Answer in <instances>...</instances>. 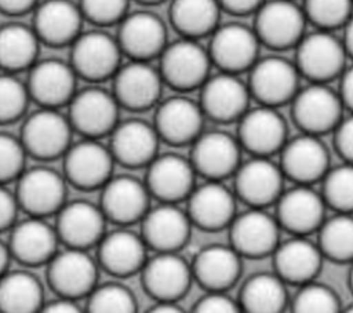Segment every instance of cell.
<instances>
[{"label":"cell","instance_id":"cell-1","mask_svg":"<svg viewBox=\"0 0 353 313\" xmlns=\"http://www.w3.org/2000/svg\"><path fill=\"white\" fill-rule=\"evenodd\" d=\"M160 57V76L164 83L179 91L201 87L211 68V58L196 39L182 37L167 44Z\"/></svg>","mask_w":353,"mask_h":313},{"label":"cell","instance_id":"cell-2","mask_svg":"<svg viewBox=\"0 0 353 313\" xmlns=\"http://www.w3.org/2000/svg\"><path fill=\"white\" fill-rule=\"evenodd\" d=\"M121 48L116 37L103 30L81 32L72 43L70 65L77 77L92 83L113 77L120 68Z\"/></svg>","mask_w":353,"mask_h":313},{"label":"cell","instance_id":"cell-3","mask_svg":"<svg viewBox=\"0 0 353 313\" xmlns=\"http://www.w3.org/2000/svg\"><path fill=\"white\" fill-rule=\"evenodd\" d=\"M296 47L295 66L312 83H327L345 70L346 50L331 30L303 34Z\"/></svg>","mask_w":353,"mask_h":313},{"label":"cell","instance_id":"cell-4","mask_svg":"<svg viewBox=\"0 0 353 313\" xmlns=\"http://www.w3.org/2000/svg\"><path fill=\"white\" fill-rule=\"evenodd\" d=\"M72 131L68 116L58 109L41 108L25 120L21 142L28 154L39 160H51L68 150Z\"/></svg>","mask_w":353,"mask_h":313},{"label":"cell","instance_id":"cell-5","mask_svg":"<svg viewBox=\"0 0 353 313\" xmlns=\"http://www.w3.org/2000/svg\"><path fill=\"white\" fill-rule=\"evenodd\" d=\"M69 105L72 128L85 138L98 139L109 135L119 123V102L113 92L101 87H87L76 91Z\"/></svg>","mask_w":353,"mask_h":313},{"label":"cell","instance_id":"cell-6","mask_svg":"<svg viewBox=\"0 0 353 313\" xmlns=\"http://www.w3.org/2000/svg\"><path fill=\"white\" fill-rule=\"evenodd\" d=\"M255 14L254 30L259 43L273 50L294 47L305 34V12L292 0L263 1Z\"/></svg>","mask_w":353,"mask_h":313},{"label":"cell","instance_id":"cell-7","mask_svg":"<svg viewBox=\"0 0 353 313\" xmlns=\"http://www.w3.org/2000/svg\"><path fill=\"white\" fill-rule=\"evenodd\" d=\"M291 103L294 121L306 134L328 132L335 130L342 120L343 103L341 97L327 83H312L303 90H298Z\"/></svg>","mask_w":353,"mask_h":313},{"label":"cell","instance_id":"cell-8","mask_svg":"<svg viewBox=\"0 0 353 313\" xmlns=\"http://www.w3.org/2000/svg\"><path fill=\"white\" fill-rule=\"evenodd\" d=\"M298 84L299 72L285 58L266 57L250 68L248 91L261 105L277 108L291 102L299 90Z\"/></svg>","mask_w":353,"mask_h":313},{"label":"cell","instance_id":"cell-9","mask_svg":"<svg viewBox=\"0 0 353 313\" xmlns=\"http://www.w3.org/2000/svg\"><path fill=\"white\" fill-rule=\"evenodd\" d=\"M65 178L47 167L23 170L18 176L15 197L18 205L30 216L44 218L57 214L65 204Z\"/></svg>","mask_w":353,"mask_h":313},{"label":"cell","instance_id":"cell-10","mask_svg":"<svg viewBox=\"0 0 353 313\" xmlns=\"http://www.w3.org/2000/svg\"><path fill=\"white\" fill-rule=\"evenodd\" d=\"M65 176L76 188L92 190L102 188L112 176L113 156L108 146L94 138H84L63 153Z\"/></svg>","mask_w":353,"mask_h":313},{"label":"cell","instance_id":"cell-11","mask_svg":"<svg viewBox=\"0 0 353 313\" xmlns=\"http://www.w3.org/2000/svg\"><path fill=\"white\" fill-rule=\"evenodd\" d=\"M211 34L208 54L221 72L237 74L256 62L261 43L254 29L241 23H228L216 26Z\"/></svg>","mask_w":353,"mask_h":313},{"label":"cell","instance_id":"cell-12","mask_svg":"<svg viewBox=\"0 0 353 313\" xmlns=\"http://www.w3.org/2000/svg\"><path fill=\"white\" fill-rule=\"evenodd\" d=\"M98 266L87 250L70 248L55 252L48 262V283L61 296L79 299L97 285Z\"/></svg>","mask_w":353,"mask_h":313},{"label":"cell","instance_id":"cell-13","mask_svg":"<svg viewBox=\"0 0 353 313\" xmlns=\"http://www.w3.org/2000/svg\"><path fill=\"white\" fill-rule=\"evenodd\" d=\"M163 79L149 61L131 59L120 65L113 76V95L120 106L130 110H145L159 102Z\"/></svg>","mask_w":353,"mask_h":313},{"label":"cell","instance_id":"cell-14","mask_svg":"<svg viewBox=\"0 0 353 313\" xmlns=\"http://www.w3.org/2000/svg\"><path fill=\"white\" fill-rule=\"evenodd\" d=\"M234 175L236 196L250 207L265 208L276 203L283 193L284 174L269 157L254 156L240 164Z\"/></svg>","mask_w":353,"mask_h":313},{"label":"cell","instance_id":"cell-15","mask_svg":"<svg viewBox=\"0 0 353 313\" xmlns=\"http://www.w3.org/2000/svg\"><path fill=\"white\" fill-rule=\"evenodd\" d=\"M230 245L241 255L261 258L273 254L279 245L280 225L263 208L251 207L236 215L229 225Z\"/></svg>","mask_w":353,"mask_h":313},{"label":"cell","instance_id":"cell-16","mask_svg":"<svg viewBox=\"0 0 353 313\" xmlns=\"http://www.w3.org/2000/svg\"><path fill=\"white\" fill-rule=\"evenodd\" d=\"M239 143L252 156L269 157L287 142V125L276 108L261 105L239 119Z\"/></svg>","mask_w":353,"mask_h":313},{"label":"cell","instance_id":"cell-17","mask_svg":"<svg viewBox=\"0 0 353 313\" xmlns=\"http://www.w3.org/2000/svg\"><path fill=\"white\" fill-rule=\"evenodd\" d=\"M141 272L143 287L156 302H178L193 280L192 266L178 252H157L146 259Z\"/></svg>","mask_w":353,"mask_h":313},{"label":"cell","instance_id":"cell-18","mask_svg":"<svg viewBox=\"0 0 353 313\" xmlns=\"http://www.w3.org/2000/svg\"><path fill=\"white\" fill-rule=\"evenodd\" d=\"M77 74L70 63L61 59L36 61L26 83L29 97L41 108L58 109L76 94Z\"/></svg>","mask_w":353,"mask_h":313},{"label":"cell","instance_id":"cell-19","mask_svg":"<svg viewBox=\"0 0 353 313\" xmlns=\"http://www.w3.org/2000/svg\"><path fill=\"white\" fill-rule=\"evenodd\" d=\"M117 41L121 52L135 61H150L167 46V29L161 18L149 11H135L119 22Z\"/></svg>","mask_w":353,"mask_h":313},{"label":"cell","instance_id":"cell-20","mask_svg":"<svg viewBox=\"0 0 353 313\" xmlns=\"http://www.w3.org/2000/svg\"><path fill=\"white\" fill-rule=\"evenodd\" d=\"M141 236L156 252H178L190 234L192 221L175 203H161L143 215Z\"/></svg>","mask_w":353,"mask_h":313},{"label":"cell","instance_id":"cell-21","mask_svg":"<svg viewBox=\"0 0 353 313\" xmlns=\"http://www.w3.org/2000/svg\"><path fill=\"white\" fill-rule=\"evenodd\" d=\"M250 91L234 73L221 72L208 76L201 85L200 108L204 116L215 121L239 120L248 109Z\"/></svg>","mask_w":353,"mask_h":313},{"label":"cell","instance_id":"cell-22","mask_svg":"<svg viewBox=\"0 0 353 313\" xmlns=\"http://www.w3.org/2000/svg\"><path fill=\"white\" fill-rule=\"evenodd\" d=\"M190 163L196 172L211 181H222L240 165V143L222 131L201 132L193 142Z\"/></svg>","mask_w":353,"mask_h":313},{"label":"cell","instance_id":"cell-23","mask_svg":"<svg viewBox=\"0 0 353 313\" xmlns=\"http://www.w3.org/2000/svg\"><path fill=\"white\" fill-rule=\"evenodd\" d=\"M101 210L108 221L127 226L143 218L149 210L150 193L145 183L134 176H110L101 188Z\"/></svg>","mask_w":353,"mask_h":313},{"label":"cell","instance_id":"cell-24","mask_svg":"<svg viewBox=\"0 0 353 313\" xmlns=\"http://www.w3.org/2000/svg\"><path fill=\"white\" fill-rule=\"evenodd\" d=\"M58 239L70 248L87 250L97 245L105 234L106 218L101 207L88 201L65 203L57 212Z\"/></svg>","mask_w":353,"mask_h":313},{"label":"cell","instance_id":"cell-25","mask_svg":"<svg viewBox=\"0 0 353 313\" xmlns=\"http://www.w3.org/2000/svg\"><path fill=\"white\" fill-rule=\"evenodd\" d=\"M280 163L284 176L298 185H310L328 171L330 154L319 135L305 132L284 143Z\"/></svg>","mask_w":353,"mask_h":313},{"label":"cell","instance_id":"cell-26","mask_svg":"<svg viewBox=\"0 0 353 313\" xmlns=\"http://www.w3.org/2000/svg\"><path fill=\"white\" fill-rule=\"evenodd\" d=\"M276 204L280 228L294 236L310 234L319 230L324 221V199L309 185H298L283 192Z\"/></svg>","mask_w":353,"mask_h":313},{"label":"cell","instance_id":"cell-27","mask_svg":"<svg viewBox=\"0 0 353 313\" xmlns=\"http://www.w3.org/2000/svg\"><path fill=\"white\" fill-rule=\"evenodd\" d=\"M194 168L178 154L156 156L148 164L146 188L161 203H178L194 189Z\"/></svg>","mask_w":353,"mask_h":313},{"label":"cell","instance_id":"cell-28","mask_svg":"<svg viewBox=\"0 0 353 313\" xmlns=\"http://www.w3.org/2000/svg\"><path fill=\"white\" fill-rule=\"evenodd\" d=\"M186 212L192 225L203 230L214 232L229 228L236 216L234 194L221 181L208 179L192 190Z\"/></svg>","mask_w":353,"mask_h":313},{"label":"cell","instance_id":"cell-29","mask_svg":"<svg viewBox=\"0 0 353 313\" xmlns=\"http://www.w3.org/2000/svg\"><path fill=\"white\" fill-rule=\"evenodd\" d=\"M203 119L200 103L186 97H171L159 105L153 125L160 139L181 146L192 143L201 134Z\"/></svg>","mask_w":353,"mask_h":313},{"label":"cell","instance_id":"cell-30","mask_svg":"<svg viewBox=\"0 0 353 313\" xmlns=\"http://www.w3.org/2000/svg\"><path fill=\"white\" fill-rule=\"evenodd\" d=\"M83 19L79 4L72 0H44L34 7L32 28L40 41L61 47L76 40Z\"/></svg>","mask_w":353,"mask_h":313},{"label":"cell","instance_id":"cell-31","mask_svg":"<svg viewBox=\"0 0 353 313\" xmlns=\"http://www.w3.org/2000/svg\"><path fill=\"white\" fill-rule=\"evenodd\" d=\"M109 135L113 159L125 167L148 165L157 156L160 138L154 125L146 121L131 119L117 123Z\"/></svg>","mask_w":353,"mask_h":313},{"label":"cell","instance_id":"cell-32","mask_svg":"<svg viewBox=\"0 0 353 313\" xmlns=\"http://www.w3.org/2000/svg\"><path fill=\"white\" fill-rule=\"evenodd\" d=\"M58 234L44 218L30 216L14 223L8 248L11 256L28 266L48 263L57 252Z\"/></svg>","mask_w":353,"mask_h":313},{"label":"cell","instance_id":"cell-33","mask_svg":"<svg viewBox=\"0 0 353 313\" xmlns=\"http://www.w3.org/2000/svg\"><path fill=\"white\" fill-rule=\"evenodd\" d=\"M98 245V262L108 273L127 277L141 272L148 256L141 234L128 229H117L105 233Z\"/></svg>","mask_w":353,"mask_h":313},{"label":"cell","instance_id":"cell-34","mask_svg":"<svg viewBox=\"0 0 353 313\" xmlns=\"http://www.w3.org/2000/svg\"><path fill=\"white\" fill-rule=\"evenodd\" d=\"M274 269L276 274L284 281L296 285L312 281L323 262V254L317 244L305 236H294L276 247Z\"/></svg>","mask_w":353,"mask_h":313},{"label":"cell","instance_id":"cell-35","mask_svg":"<svg viewBox=\"0 0 353 313\" xmlns=\"http://www.w3.org/2000/svg\"><path fill=\"white\" fill-rule=\"evenodd\" d=\"M192 266L193 279L207 291H228L241 272V255L232 245L203 248Z\"/></svg>","mask_w":353,"mask_h":313},{"label":"cell","instance_id":"cell-36","mask_svg":"<svg viewBox=\"0 0 353 313\" xmlns=\"http://www.w3.org/2000/svg\"><path fill=\"white\" fill-rule=\"evenodd\" d=\"M39 43L33 28L18 22L0 26V68L10 73L30 69L37 61Z\"/></svg>","mask_w":353,"mask_h":313},{"label":"cell","instance_id":"cell-37","mask_svg":"<svg viewBox=\"0 0 353 313\" xmlns=\"http://www.w3.org/2000/svg\"><path fill=\"white\" fill-rule=\"evenodd\" d=\"M219 14L218 0H172L170 7L172 26L183 37L196 40L216 29Z\"/></svg>","mask_w":353,"mask_h":313},{"label":"cell","instance_id":"cell-38","mask_svg":"<svg viewBox=\"0 0 353 313\" xmlns=\"http://www.w3.org/2000/svg\"><path fill=\"white\" fill-rule=\"evenodd\" d=\"M43 305V287L34 274L7 270L0 276V312L32 313Z\"/></svg>","mask_w":353,"mask_h":313},{"label":"cell","instance_id":"cell-39","mask_svg":"<svg viewBox=\"0 0 353 313\" xmlns=\"http://www.w3.org/2000/svg\"><path fill=\"white\" fill-rule=\"evenodd\" d=\"M287 303L285 283L276 273L251 276L241 287L240 309L251 313L281 312Z\"/></svg>","mask_w":353,"mask_h":313},{"label":"cell","instance_id":"cell-40","mask_svg":"<svg viewBox=\"0 0 353 313\" xmlns=\"http://www.w3.org/2000/svg\"><path fill=\"white\" fill-rule=\"evenodd\" d=\"M317 245L324 258L343 263L353 262V216L338 212L319 228Z\"/></svg>","mask_w":353,"mask_h":313},{"label":"cell","instance_id":"cell-41","mask_svg":"<svg viewBox=\"0 0 353 313\" xmlns=\"http://www.w3.org/2000/svg\"><path fill=\"white\" fill-rule=\"evenodd\" d=\"M323 199L338 212H353V164L328 168L323 176Z\"/></svg>","mask_w":353,"mask_h":313},{"label":"cell","instance_id":"cell-42","mask_svg":"<svg viewBox=\"0 0 353 313\" xmlns=\"http://www.w3.org/2000/svg\"><path fill=\"white\" fill-rule=\"evenodd\" d=\"M87 298V310L92 313H131L137 309L134 294L120 283L95 285Z\"/></svg>","mask_w":353,"mask_h":313},{"label":"cell","instance_id":"cell-43","mask_svg":"<svg viewBox=\"0 0 353 313\" xmlns=\"http://www.w3.org/2000/svg\"><path fill=\"white\" fill-rule=\"evenodd\" d=\"M352 8L353 0H305L303 12L319 29L332 30L347 22Z\"/></svg>","mask_w":353,"mask_h":313},{"label":"cell","instance_id":"cell-44","mask_svg":"<svg viewBox=\"0 0 353 313\" xmlns=\"http://www.w3.org/2000/svg\"><path fill=\"white\" fill-rule=\"evenodd\" d=\"M291 307L298 313H334L339 310L341 301L330 287L312 280L301 285Z\"/></svg>","mask_w":353,"mask_h":313},{"label":"cell","instance_id":"cell-45","mask_svg":"<svg viewBox=\"0 0 353 313\" xmlns=\"http://www.w3.org/2000/svg\"><path fill=\"white\" fill-rule=\"evenodd\" d=\"M29 91L14 73L4 72L0 74V124L18 120L26 110Z\"/></svg>","mask_w":353,"mask_h":313},{"label":"cell","instance_id":"cell-46","mask_svg":"<svg viewBox=\"0 0 353 313\" xmlns=\"http://www.w3.org/2000/svg\"><path fill=\"white\" fill-rule=\"evenodd\" d=\"M26 154L21 139L0 132V183L18 179L25 170Z\"/></svg>","mask_w":353,"mask_h":313},{"label":"cell","instance_id":"cell-47","mask_svg":"<svg viewBox=\"0 0 353 313\" xmlns=\"http://www.w3.org/2000/svg\"><path fill=\"white\" fill-rule=\"evenodd\" d=\"M130 0H80L83 17L99 26L119 23L125 15Z\"/></svg>","mask_w":353,"mask_h":313},{"label":"cell","instance_id":"cell-48","mask_svg":"<svg viewBox=\"0 0 353 313\" xmlns=\"http://www.w3.org/2000/svg\"><path fill=\"white\" fill-rule=\"evenodd\" d=\"M239 310V301L229 296L226 291H207L194 303V312L199 313H236Z\"/></svg>","mask_w":353,"mask_h":313},{"label":"cell","instance_id":"cell-49","mask_svg":"<svg viewBox=\"0 0 353 313\" xmlns=\"http://www.w3.org/2000/svg\"><path fill=\"white\" fill-rule=\"evenodd\" d=\"M334 131L335 149L346 163L353 164V114L347 119L342 117Z\"/></svg>","mask_w":353,"mask_h":313},{"label":"cell","instance_id":"cell-50","mask_svg":"<svg viewBox=\"0 0 353 313\" xmlns=\"http://www.w3.org/2000/svg\"><path fill=\"white\" fill-rule=\"evenodd\" d=\"M18 208L15 193H11L4 183H0V232L14 226Z\"/></svg>","mask_w":353,"mask_h":313},{"label":"cell","instance_id":"cell-51","mask_svg":"<svg viewBox=\"0 0 353 313\" xmlns=\"http://www.w3.org/2000/svg\"><path fill=\"white\" fill-rule=\"evenodd\" d=\"M265 0H218L221 8L234 15H245L255 12Z\"/></svg>","mask_w":353,"mask_h":313},{"label":"cell","instance_id":"cell-52","mask_svg":"<svg viewBox=\"0 0 353 313\" xmlns=\"http://www.w3.org/2000/svg\"><path fill=\"white\" fill-rule=\"evenodd\" d=\"M41 310L47 312V313H77L80 310V307H79V303L76 302V299L58 295L57 298L46 302L43 305Z\"/></svg>","mask_w":353,"mask_h":313},{"label":"cell","instance_id":"cell-53","mask_svg":"<svg viewBox=\"0 0 353 313\" xmlns=\"http://www.w3.org/2000/svg\"><path fill=\"white\" fill-rule=\"evenodd\" d=\"M341 87H339V97L347 109L353 113V66L345 69L341 74Z\"/></svg>","mask_w":353,"mask_h":313},{"label":"cell","instance_id":"cell-54","mask_svg":"<svg viewBox=\"0 0 353 313\" xmlns=\"http://www.w3.org/2000/svg\"><path fill=\"white\" fill-rule=\"evenodd\" d=\"M37 6V0H0V11L8 15L29 12Z\"/></svg>","mask_w":353,"mask_h":313},{"label":"cell","instance_id":"cell-55","mask_svg":"<svg viewBox=\"0 0 353 313\" xmlns=\"http://www.w3.org/2000/svg\"><path fill=\"white\" fill-rule=\"evenodd\" d=\"M150 312H154V313H181L182 307L178 305V302L157 301L153 305V307L150 309Z\"/></svg>","mask_w":353,"mask_h":313},{"label":"cell","instance_id":"cell-56","mask_svg":"<svg viewBox=\"0 0 353 313\" xmlns=\"http://www.w3.org/2000/svg\"><path fill=\"white\" fill-rule=\"evenodd\" d=\"M345 26V34H343V46L346 50V54L353 58V15L347 19Z\"/></svg>","mask_w":353,"mask_h":313},{"label":"cell","instance_id":"cell-57","mask_svg":"<svg viewBox=\"0 0 353 313\" xmlns=\"http://www.w3.org/2000/svg\"><path fill=\"white\" fill-rule=\"evenodd\" d=\"M10 258H11V252H10L8 244H4V243L0 240V276L7 272Z\"/></svg>","mask_w":353,"mask_h":313},{"label":"cell","instance_id":"cell-58","mask_svg":"<svg viewBox=\"0 0 353 313\" xmlns=\"http://www.w3.org/2000/svg\"><path fill=\"white\" fill-rule=\"evenodd\" d=\"M137 1H139L142 4H157V3H161L164 0H137Z\"/></svg>","mask_w":353,"mask_h":313},{"label":"cell","instance_id":"cell-59","mask_svg":"<svg viewBox=\"0 0 353 313\" xmlns=\"http://www.w3.org/2000/svg\"><path fill=\"white\" fill-rule=\"evenodd\" d=\"M353 263V262H352ZM349 283H350V288L353 291V265H352V269H350V274H349Z\"/></svg>","mask_w":353,"mask_h":313},{"label":"cell","instance_id":"cell-60","mask_svg":"<svg viewBox=\"0 0 353 313\" xmlns=\"http://www.w3.org/2000/svg\"><path fill=\"white\" fill-rule=\"evenodd\" d=\"M346 310H347L349 313H353V303H352V305H349V307H347Z\"/></svg>","mask_w":353,"mask_h":313}]
</instances>
